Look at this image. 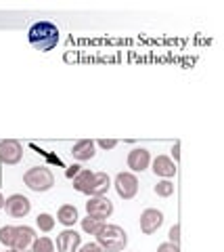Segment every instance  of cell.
<instances>
[{
    "label": "cell",
    "mask_w": 224,
    "mask_h": 252,
    "mask_svg": "<svg viewBox=\"0 0 224 252\" xmlns=\"http://www.w3.org/2000/svg\"><path fill=\"white\" fill-rule=\"evenodd\" d=\"M32 252H55V242L50 238H38L32 244Z\"/></svg>",
    "instance_id": "19"
},
{
    "label": "cell",
    "mask_w": 224,
    "mask_h": 252,
    "mask_svg": "<svg viewBox=\"0 0 224 252\" xmlns=\"http://www.w3.org/2000/svg\"><path fill=\"white\" fill-rule=\"evenodd\" d=\"M157 252H180V248L176 246V244H172V242H164V244H159L157 246Z\"/></svg>",
    "instance_id": "23"
},
{
    "label": "cell",
    "mask_w": 224,
    "mask_h": 252,
    "mask_svg": "<svg viewBox=\"0 0 224 252\" xmlns=\"http://www.w3.org/2000/svg\"><path fill=\"white\" fill-rule=\"evenodd\" d=\"M128 168L132 170V172H143L149 168V164H151V154H149V149H145V147H134L132 152L128 154Z\"/></svg>",
    "instance_id": "11"
},
{
    "label": "cell",
    "mask_w": 224,
    "mask_h": 252,
    "mask_svg": "<svg viewBox=\"0 0 224 252\" xmlns=\"http://www.w3.org/2000/svg\"><path fill=\"white\" fill-rule=\"evenodd\" d=\"M36 240V231L27 225H21V227H15V242H13V248L15 252H32V244Z\"/></svg>",
    "instance_id": "7"
},
{
    "label": "cell",
    "mask_w": 224,
    "mask_h": 252,
    "mask_svg": "<svg viewBox=\"0 0 224 252\" xmlns=\"http://www.w3.org/2000/svg\"><path fill=\"white\" fill-rule=\"evenodd\" d=\"M82 246V235L75 229H65L57 235V250L59 252H78Z\"/></svg>",
    "instance_id": "10"
},
{
    "label": "cell",
    "mask_w": 224,
    "mask_h": 252,
    "mask_svg": "<svg viewBox=\"0 0 224 252\" xmlns=\"http://www.w3.org/2000/svg\"><path fill=\"white\" fill-rule=\"evenodd\" d=\"M153 172H155L157 177H164V179H170L176 175V162H172L168 156H157L155 160H153Z\"/></svg>",
    "instance_id": "14"
},
{
    "label": "cell",
    "mask_w": 224,
    "mask_h": 252,
    "mask_svg": "<svg viewBox=\"0 0 224 252\" xmlns=\"http://www.w3.org/2000/svg\"><path fill=\"white\" fill-rule=\"evenodd\" d=\"M115 145H118V141L115 139H101L99 141V147H103V149H113Z\"/></svg>",
    "instance_id": "25"
},
{
    "label": "cell",
    "mask_w": 224,
    "mask_h": 252,
    "mask_svg": "<svg viewBox=\"0 0 224 252\" xmlns=\"http://www.w3.org/2000/svg\"><path fill=\"white\" fill-rule=\"evenodd\" d=\"M92 181H95V172H92V170H86V168H82L78 175L74 177V187H75V191H80V193H86V195H88Z\"/></svg>",
    "instance_id": "16"
},
{
    "label": "cell",
    "mask_w": 224,
    "mask_h": 252,
    "mask_svg": "<svg viewBox=\"0 0 224 252\" xmlns=\"http://www.w3.org/2000/svg\"><path fill=\"white\" fill-rule=\"evenodd\" d=\"M4 210H6V215L13 217V219H23V217L29 215V210H32V202H29L23 193H13L4 200Z\"/></svg>",
    "instance_id": "5"
},
{
    "label": "cell",
    "mask_w": 224,
    "mask_h": 252,
    "mask_svg": "<svg viewBox=\"0 0 224 252\" xmlns=\"http://www.w3.org/2000/svg\"><path fill=\"white\" fill-rule=\"evenodd\" d=\"M36 225L40 231L49 233V231H52V227H55V219H52V215H49V212H40V215L36 217Z\"/></svg>",
    "instance_id": "18"
},
{
    "label": "cell",
    "mask_w": 224,
    "mask_h": 252,
    "mask_svg": "<svg viewBox=\"0 0 224 252\" xmlns=\"http://www.w3.org/2000/svg\"><path fill=\"white\" fill-rule=\"evenodd\" d=\"M155 193L159 195V198H170V195L174 193V183L172 181H168V179L159 181V183L155 185Z\"/></svg>",
    "instance_id": "21"
},
{
    "label": "cell",
    "mask_w": 224,
    "mask_h": 252,
    "mask_svg": "<svg viewBox=\"0 0 224 252\" xmlns=\"http://www.w3.org/2000/svg\"><path fill=\"white\" fill-rule=\"evenodd\" d=\"M97 244L103 252H122L128 246V233L120 225H105L97 233Z\"/></svg>",
    "instance_id": "2"
},
{
    "label": "cell",
    "mask_w": 224,
    "mask_h": 252,
    "mask_svg": "<svg viewBox=\"0 0 224 252\" xmlns=\"http://www.w3.org/2000/svg\"><path fill=\"white\" fill-rule=\"evenodd\" d=\"M86 212L88 217H97V219H109L113 212V204L109 202L107 195H101V198H90L86 202Z\"/></svg>",
    "instance_id": "8"
},
{
    "label": "cell",
    "mask_w": 224,
    "mask_h": 252,
    "mask_svg": "<svg viewBox=\"0 0 224 252\" xmlns=\"http://www.w3.org/2000/svg\"><path fill=\"white\" fill-rule=\"evenodd\" d=\"M80 170H82V168L78 166V164H74V166H72V168H67V177H69V179H74V177H75V175H78V172H80Z\"/></svg>",
    "instance_id": "26"
},
{
    "label": "cell",
    "mask_w": 224,
    "mask_h": 252,
    "mask_svg": "<svg viewBox=\"0 0 224 252\" xmlns=\"http://www.w3.org/2000/svg\"><path fill=\"white\" fill-rule=\"evenodd\" d=\"M168 238H170V242H172V244H176V246H178V244H180V225H174L172 229H170Z\"/></svg>",
    "instance_id": "22"
},
{
    "label": "cell",
    "mask_w": 224,
    "mask_h": 252,
    "mask_svg": "<svg viewBox=\"0 0 224 252\" xmlns=\"http://www.w3.org/2000/svg\"><path fill=\"white\" fill-rule=\"evenodd\" d=\"M161 225H164V215H161V210H157V208L143 210V215H141V231L143 233H147V235L155 233Z\"/></svg>",
    "instance_id": "9"
},
{
    "label": "cell",
    "mask_w": 224,
    "mask_h": 252,
    "mask_svg": "<svg viewBox=\"0 0 224 252\" xmlns=\"http://www.w3.org/2000/svg\"><path fill=\"white\" fill-rule=\"evenodd\" d=\"M172 154H174V162H178L180 160V143H174Z\"/></svg>",
    "instance_id": "27"
},
{
    "label": "cell",
    "mask_w": 224,
    "mask_h": 252,
    "mask_svg": "<svg viewBox=\"0 0 224 252\" xmlns=\"http://www.w3.org/2000/svg\"><path fill=\"white\" fill-rule=\"evenodd\" d=\"M0 208H4V198H2V193H0Z\"/></svg>",
    "instance_id": "28"
},
{
    "label": "cell",
    "mask_w": 224,
    "mask_h": 252,
    "mask_svg": "<svg viewBox=\"0 0 224 252\" xmlns=\"http://www.w3.org/2000/svg\"><path fill=\"white\" fill-rule=\"evenodd\" d=\"M29 44L40 53H49L59 44V28L50 21H38L27 32Z\"/></svg>",
    "instance_id": "1"
},
{
    "label": "cell",
    "mask_w": 224,
    "mask_h": 252,
    "mask_svg": "<svg viewBox=\"0 0 224 252\" xmlns=\"http://www.w3.org/2000/svg\"><path fill=\"white\" fill-rule=\"evenodd\" d=\"M0 242H2L6 248H13V242H15V227L13 225L0 227Z\"/></svg>",
    "instance_id": "20"
},
{
    "label": "cell",
    "mask_w": 224,
    "mask_h": 252,
    "mask_svg": "<svg viewBox=\"0 0 224 252\" xmlns=\"http://www.w3.org/2000/svg\"><path fill=\"white\" fill-rule=\"evenodd\" d=\"M4 252H15V250H4Z\"/></svg>",
    "instance_id": "29"
},
{
    "label": "cell",
    "mask_w": 224,
    "mask_h": 252,
    "mask_svg": "<svg viewBox=\"0 0 224 252\" xmlns=\"http://www.w3.org/2000/svg\"><path fill=\"white\" fill-rule=\"evenodd\" d=\"M113 187L122 200H132L138 193V179L132 172H118V177L113 181Z\"/></svg>",
    "instance_id": "4"
},
{
    "label": "cell",
    "mask_w": 224,
    "mask_h": 252,
    "mask_svg": "<svg viewBox=\"0 0 224 252\" xmlns=\"http://www.w3.org/2000/svg\"><path fill=\"white\" fill-rule=\"evenodd\" d=\"M78 252H103V250L97 242H88V244H84V246H80Z\"/></svg>",
    "instance_id": "24"
},
{
    "label": "cell",
    "mask_w": 224,
    "mask_h": 252,
    "mask_svg": "<svg viewBox=\"0 0 224 252\" xmlns=\"http://www.w3.org/2000/svg\"><path fill=\"white\" fill-rule=\"evenodd\" d=\"M72 156H74V160H78V162L92 160V158L97 156V143L90 139H82L72 147Z\"/></svg>",
    "instance_id": "12"
},
{
    "label": "cell",
    "mask_w": 224,
    "mask_h": 252,
    "mask_svg": "<svg viewBox=\"0 0 224 252\" xmlns=\"http://www.w3.org/2000/svg\"><path fill=\"white\" fill-rule=\"evenodd\" d=\"M109 187H111L109 175H107V172H95V181H92V185H90L88 195L90 198H101V195H107Z\"/></svg>",
    "instance_id": "13"
},
{
    "label": "cell",
    "mask_w": 224,
    "mask_h": 252,
    "mask_svg": "<svg viewBox=\"0 0 224 252\" xmlns=\"http://www.w3.org/2000/svg\"><path fill=\"white\" fill-rule=\"evenodd\" d=\"M21 158H23V147L19 141H15V139L0 141V162L2 164L15 166V164L21 162Z\"/></svg>",
    "instance_id": "6"
},
{
    "label": "cell",
    "mask_w": 224,
    "mask_h": 252,
    "mask_svg": "<svg viewBox=\"0 0 224 252\" xmlns=\"http://www.w3.org/2000/svg\"><path fill=\"white\" fill-rule=\"evenodd\" d=\"M78 219H80L78 217V208H75L74 204H63V206L59 208V212H57V220L61 225H65L67 229L78 223Z\"/></svg>",
    "instance_id": "15"
},
{
    "label": "cell",
    "mask_w": 224,
    "mask_h": 252,
    "mask_svg": "<svg viewBox=\"0 0 224 252\" xmlns=\"http://www.w3.org/2000/svg\"><path fill=\"white\" fill-rule=\"evenodd\" d=\"M105 225H107L105 220H103V219H97V217H86V219H82V231H84V233H90V235H97Z\"/></svg>",
    "instance_id": "17"
},
{
    "label": "cell",
    "mask_w": 224,
    "mask_h": 252,
    "mask_svg": "<svg viewBox=\"0 0 224 252\" xmlns=\"http://www.w3.org/2000/svg\"><path fill=\"white\" fill-rule=\"evenodd\" d=\"M23 183H25L32 191L36 193H42V191H49L55 185V177L52 172L46 168V166H32L23 172Z\"/></svg>",
    "instance_id": "3"
}]
</instances>
